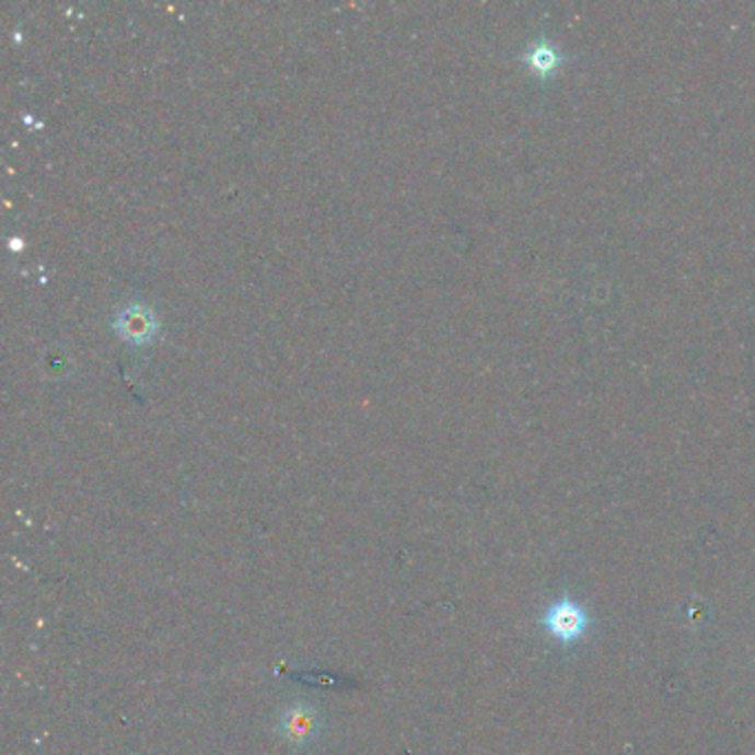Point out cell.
<instances>
[{
  "label": "cell",
  "mask_w": 755,
  "mask_h": 755,
  "mask_svg": "<svg viewBox=\"0 0 755 755\" xmlns=\"http://www.w3.org/2000/svg\"><path fill=\"white\" fill-rule=\"evenodd\" d=\"M116 326H118V330H120L127 339H131V341H144V339H149V337L153 335V330H155V320H153V315H151L147 309H142V306H131V309H127V311L120 315V320H116Z\"/></svg>",
  "instance_id": "2"
},
{
  "label": "cell",
  "mask_w": 755,
  "mask_h": 755,
  "mask_svg": "<svg viewBox=\"0 0 755 755\" xmlns=\"http://www.w3.org/2000/svg\"><path fill=\"white\" fill-rule=\"evenodd\" d=\"M543 625L556 640H560L562 644H572L588 631L590 616L579 603L565 596L547 609Z\"/></svg>",
  "instance_id": "1"
}]
</instances>
